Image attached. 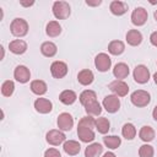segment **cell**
Wrapping results in <instances>:
<instances>
[{
  "label": "cell",
  "mask_w": 157,
  "mask_h": 157,
  "mask_svg": "<svg viewBox=\"0 0 157 157\" xmlns=\"http://www.w3.org/2000/svg\"><path fill=\"white\" fill-rule=\"evenodd\" d=\"M28 29H29V26H28L27 21L21 17L13 18L10 23V31L15 37H18V38L25 37L28 33Z\"/></svg>",
  "instance_id": "cell-1"
},
{
  "label": "cell",
  "mask_w": 157,
  "mask_h": 157,
  "mask_svg": "<svg viewBox=\"0 0 157 157\" xmlns=\"http://www.w3.org/2000/svg\"><path fill=\"white\" fill-rule=\"evenodd\" d=\"M131 103L137 108H144L150 104L151 102V94L145 90H136L130 94Z\"/></svg>",
  "instance_id": "cell-2"
},
{
  "label": "cell",
  "mask_w": 157,
  "mask_h": 157,
  "mask_svg": "<svg viewBox=\"0 0 157 157\" xmlns=\"http://www.w3.org/2000/svg\"><path fill=\"white\" fill-rule=\"evenodd\" d=\"M52 10H53L54 17L58 18V20H65V18H67V17L70 16V13H71V7H70L69 2L61 1V0L55 1V2L53 4Z\"/></svg>",
  "instance_id": "cell-3"
},
{
  "label": "cell",
  "mask_w": 157,
  "mask_h": 157,
  "mask_svg": "<svg viewBox=\"0 0 157 157\" xmlns=\"http://www.w3.org/2000/svg\"><path fill=\"white\" fill-rule=\"evenodd\" d=\"M132 76H134V80L135 82L140 83V85H144V83H147L150 81V70L146 65H136L134 71H132Z\"/></svg>",
  "instance_id": "cell-4"
},
{
  "label": "cell",
  "mask_w": 157,
  "mask_h": 157,
  "mask_svg": "<svg viewBox=\"0 0 157 157\" xmlns=\"http://www.w3.org/2000/svg\"><path fill=\"white\" fill-rule=\"evenodd\" d=\"M67 71H69V67L66 65V63L64 61H60V60H55L50 65V74L54 78H63L67 75Z\"/></svg>",
  "instance_id": "cell-5"
},
{
  "label": "cell",
  "mask_w": 157,
  "mask_h": 157,
  "mask_svg": "<svg viewBox=\"0 0 157 157\" xmlns=\"http://www.w3.org/2000/svg\"><path fill=\"white\" fill-rule=\"evenodd\" d=\"M102 105L108 113L113 114V113H117L120 109V99L115 94H108L103 98Z\"/></svg>",
  "instance_id": "cell-6"
},
{
  "label": "cell",
  "mask_w": 157,
  "mask_h": 157,
  "mask_svg": "<svg viewBox=\"0 0 157 157\" xmlns=\"http://www.w3.org/2000/svg\"><path fill=\"white\" fill-rule=\"evenodd\" d=\"M147 18H148L147 10L144 9V7H141V6L135 7L132 10V12H131V22H132L134 26H137V27L144 26L146 23Z\"/></svg>",
  "instance_id": "cell-7"
},
{
  "label": "cell",
  "mask_w": 157,
  "mask_h": 157,
  "mask_svg": "<svg viewBox=\"0 0 157 157\" xmlns=\"http://www.w3.org/2000/svg\"><path fill=\"white\" fill-rule=\"evenodd\" d=\"M94 66L98 71L105 72L112 66V59L107 53H99L94 58Z\"/></svg>",
  "instance_id": "cell-8"
},
{
  "label": "cell",
  "mask_w": 157,
  "mask_h": 157,
  "mask_svg": "<svg viewBox=\"0 0 157 157\" xmlns=\"http://www.w3.org/2000/svg\"><path fill=\"white\" fill-rule=\"evenodd\" d=\"M45 140L52 146H59V145H61V144H64L66 141V136L61 130L53 129V130H49L47 132Z\"/></svg>",
  "instance_id": "cell-9"
},
{
  "label": "cell",
  "mask_w": 157,
  "mask_h": 157,
  "mask_svg": "<svg viewBox=\"0 0 157 157\" xmlns=\"http://www.w3.org/2000/svg\"><path fill=\"white\" fill-rule=\"evenodd\" d=\"M56 124H58V128L59 130L61 131H70L74 126V118L70 113H60L58 115V119H56Z\"/></svg>",
  "instance_id": "cell-10"
},
{
  "label": "cell",
  "mask_w": 157,
  "mask_h": 157,
  "mask_svg": "<svg viewBox=\"0 0 157 157\" xmlns=\"http://www.w3.org/2000/svg\"><path fill=\"white\" fill-rule=\"evenodd\" d=\"M109 90L118 97H125L129 92V86L124 80H114L109 83Z\"/></svg>",
  "instance_id": "cell-11"
},
{
  "label": "cell",
  "mask_w": 157,
  "mask_h": 157,
  "mask_svg": "<svg viewBox=\"0 0 157 157\" xmlns=\"http://www.w3.org/2000/svg\"><path fill=\"white\" fill-rule=\"evenodd\" d=\"M13 77L20 83H27L31 78V71L25 65H17L13 70Z\"/></svg>",
  "instance_id": "cell-12"
},
{
  "label": "cell",
  "mask_w": 157,
  "mask_h": 157,
  "mask_svg": "<svg viewBox=\"0 0 157 157\" xmlns=\"http://www.w3.org/2000/svg\"><path fill=\"white\" fill-rule=\"evenodd\" d=\"M34 109H36V112H38L40 114H48L53 109V103L48 98L40 97L34 101Z\"/></svg>",
  "instance_id": "cell-13"
},
{
  "label": "cell",
  "mask_w": 157,
  "mask_h": 157,
  "mask_svg": "<svg viewBox=\"0 0 157 157\" xmlns=\"http://www.w3.org/2000/svg\"><path fill=\"white\" fill-rule=\"evenodd\" d=\"M77 136L80 139V141L82 142H92L96 137V134L93 131V129H90V128H86V126H80L77 125Z\"/></svg>",
  "instance_id": "cell-14"
},
{
  "label": "cell",
  "mask_w": 157,
  "mask_h": 157,
  "mask_svg": "<svg viewBox=\"0 0 157 157\" xmlns=\"http://www.w3.org/2000/svg\"><path fill=\"white\" fill-rule=\"evenodd\" d=\"M9 49L12 54L22 55L27 52V43L23 39H13L9 43Z\"/></svg>",
  "instance_id": "cell-15"
},
{
  "label": "cell",
  "mask_w": 157,
  "mask_h": 157,
  "mask_svg": "<svg viewBox=\"0 0 157 157\" xmlns=\"http://www.w3.org/2000/svg\"><path fill=\"white\" fill-rule=\"evenodd\" d=\"M126 43L131 47H137L142 42V33L139 29H129L125 36Z\"/></svg>",
  "instance_id": "cell-16"
},
{
  "label": "cell",
  "mask_w": 157,
  "mask_h": 157,
  "mask_svg": "<svg viewBox=\"0 0 157 157\" xmlns=\"http://www.w3.org/2000/svg\"><path fill=\"white\" fill-rule=\"evenodd\" d=\"M63 148H64V152L69 156H76L80 153L81 151V145L78 141H75V140H67L64 142L63 145Z\"/></svg>",
  "instance_id": "cell-17"
},
{
  "label": "cell",
  "mask_w": 157,
  "mask_h": 157,
  "mask_svg": "<svg viewBox=\"0 0 157 157\" xmlns=\"http://www.w3.org/2000/svg\"><path fill=\"white\" fill-rule=\"evenodd\" d=\"M129 72H130L129 66L125 63H118V64H115V66L113 69V75H114V77L117 80H124V78H126L129 76Z\"/></svg>",
  "instance_id": "cell-18"
},
{
  "label": "cell",
  "mask_w": 157,
  "mask_h": 157,
  "mask_svg": "<svg viewBox=\"0 0 157 157\" xmlns=\"http://www.w3.org/2000/svg\"><path fill=\"white\" fill-rule=\"evenodd\" d=\"M109 10L113 15L115 16H123L124 13H126L128 11V5L124 2V1H120V0H114L110 2L109 5Z\"/></svg>",
  "instance_id": "cell-19"
},
{
  "label": "cell",
  "mask_w": 157,
  "mask_h": 157,
  "mask_svg": "<svg viewBox=\"0 0 157 157\" xmlns=\"http://www.w3.org/2000/svg\"><path fill=\"white\" fill-rule=\"evenodd\" d=\"M93 80H94V75H93V72H92L91 70H88V69H83V70H81V71L77 74V81H78V83L82 85V86H88V85H91V83L93 82Z\"/></svg>",
  "instance_id": "cell-20"
},
{
  "label": "cell",
  "mask_w": 157,
  "mask_h": 157,
  "mask_svg": "<svg viewBox=\"0 0 157 157\" xmlns=\"http://www.w3.org/2000/svg\"><path fill=\"white\" fill-rule=\"evenodd\" d=\"M103 153V146L98 142H92L85 148V157H101Z\"/></svg>",
  "instance_id": "cell-21"
},
{
  "label": "cell",
  "mask_w": 157,
  "mask_h": 157,
  "mask_svg": "<svg viewBox=\"0 0 157 157\" xmlns=\"http://www.w3.org/2000/svg\"><path fill=\"white\" fill-rule=\"evenodd\" d=\"M77 99V94L72 91V90H64L60 94H59V101L65 104V105H71L76 102Z\"/></svg>",
  "instance_id": "cell-22"
},
{
  "label": "cell",
  "mask_w": 157,
  "mask_h": 157,
  "mask_svg": "<svg viewBox=\"0 0 157 157\" xmlns=\"http://www.w3.org/2000/svg\"><path fill=\"white\" fill-rule=\"evenodd\" d=\"M40 53L47 58H53L58 53V47L55 43H53L50 40L43 42L40 45Z\"/></svg>",
  "instance_id": "cell-23"
},
{
  "label": "cell",
  "mask_w": 157,
  "mask_h": 157,
  "mask_svg": "<svg viewBox=\"0 0 157 157\" xmlns=\"http://www.w3.org/2000/svg\"><path fill=\"white\" fill-rule=\"evenodd\" d=\"M29 87H31V91L37 96H43L48 91V86L43 80H33Z\"/></svg>",
  "instance_id": "cell-24"
},
{
  "label": "cell",
  "mask_w": 157,
  "mask_h": 157,
  "mask_svg": "<svg viewBox=\"0 0 157 157\" xmlns=\"http://www.w3.org/2000/svg\"><path fill=\"white\" fill-rule=\"evenodd\" d=\"M61 26L58 21H49L45 26V33L48 37L50 38H54V37H58L60 33H61Z\"/></svg>",
  "instance_id": "cell-25"
},
{
  "label": "cell",
  "mask_w": 157,
  "mask_h": 157,
  "mask_svg": "<svg viewBox=\"0 0 157 157\" xmlns=\"http://www.w3.org/2000/svg\"><path fill=\"white\" fill-rule=\"evenodd\" d=\"M155 135H156V132H155V130H153L150 125H144V126L140 129V131H139V137H140L144 142H146V144L151 142V141L155 139Z\"/></svg>",
  "instance_id": "cell-26"
},
{
  "label": "cell",
  "mask_w": 157,
  "mask_h": 157,
  "mask_svg": "<svg viewBox=\"0 0 157 157\" xmlns=\"http://www.w3.org/2000/svg\"><path fill=\"white\" fill-rule=\"evenodd\" d=\"M124 50H125V44L119 39H114L108 44V52L112 55H120L124 53Z\"/></svg>",
  "instance_id": "cell-27"
},
{
  "label": "cell",
  "mask_w": 157,
  "mask_h": 157,
  "mask_svg": "<svg viewBox=\"0 0 157 157\" xmlns=\"http://www.w3.org/2000/svg\"><path fill=\"white\" fill-rule=\"evenodd\" d=\"M78 99H80V103H81L83 107H86L87 104H90V103L97 101V94H96V92L92 91V90H85V91L81 92V94L78 96Z\"/></svg>",
  "instance_id": "cell-28"
},
{
  "label": "cell",
  "mask_w": 157,
  "mask_h": 157,
  "mask_svg": "<svg viewBox=\"0 0 157 157\" xmlns=\"http://www.w3.org/2000/svg\"><path fill=\"white\" fill-rule=\"evenodd\" d=\"M103 144L105 145V147H108L110 150H115L120 146L121 139L117 135H107L103 137Z\"/></svg>",
  "instance_id": "cell-29"
},
{
  "label": "cell",
  "mask_w": 157,
  "mask_h": 157,
  "mask_svg": "<svg viewBox=\"0 0 157 157\" xmlns=\"http://www.w3.org/2000/svg\"><path fill=\"white\" fill-rule=\"evenodd\" d=\"M96 129H97V131L99 134L105 135L109 131V129H110V121L107 118L101 117V118L96 119Z\"/></svg>",
  "instance_id": "cell-30"
},
{
  "label": "cell",
  "mask_w": 157,
  "mask_h": 157,
  "mask_svg": "<svg viewBox=\"0 0 157 157\" xmlns=\"http://www.w3.org/2000/svg\"><path fill=\"white\" fill-rule=\"evenodd\" d=\"M121 135L126 140H132L136 136V128L131 123H125L121 128Z\"/></svg>",
  "instance_id": "cell-31"
},
{
  "label": "cell",
  "mask_w": 157,
  "mask_h": 157,
  "mask_svg": "<svg viewBox=\"0 0 157 157\" xmlns=\"http://www.w3.org/2000/svg\"><path fill=\"white\" fill-rule=\"evenodd\" d=\"M85 112L90 117H98L102 113V105L98 103V101H94L85 107Z\"/></svg>",
  "instance_id": "cell-32"
},
{
  "label": "cell",
  "mask_w": 157,
  "mask_h": 157,
  "mask_svg": "<svg viewBox=\"0 0 157 157\" xmlns=\"http://www.w3.org/2000/svg\"><path fill=\"white\" fill-rule=\"evenodd\" d=\"M15 91V83L11 80H6L1 85V94L4 97H11Z\"/></svg>",
  "instance_id": "cell-33"
},
{
  "label": "cell",
  "mask_w": 157,
  "mask_h": 157,
  "mask_svg": "<svg viewBox=\"0 0 157 157\" xmlns=\"http://www.w3.org/2000/svg\"><path fill=\"white\" fill-rule=\"evenodd\" d=\"M153 155H155V150L151 145L144 144L142 146H140V148H139V156L140 157H153Z\"/></svg>",
  "instance_id": "cell-34"
},
{
  "label": "cell",
  "mask_w": 157,
  "mask_h": 157,
  "mask_svg": "<svg viewBox=\"0 0 157 157\" xmlns=\"http://www.w3.org/2000/svg\"><path fill=\"white\" fill-rule=\"evenodd\" d=\"M80 126H86V128H90V129H94L96 128V120L93 119V117H90V115H86V117H82L80 120H78V124Z\"/></svg>",
  "instance_id": "cell-35"
},
{
  "label": "cell",
  "mask_w": 157,
  "mask_h": 157,
  "mask_svg": "<svg viewBox=\"0 0 157 157\" xmlns=\"http://www.w3.org/2000/svg\"><path fill=\"white\" fill-rule=\"evenodd\" d=\"M44 157H61V153L59 152V150H56L54 147H50V148L45 150Z\"/></svg>",
  "instance_id": "cell-36"
},
{
  "label": "cell",
  "mask_w": 157,
  "mask_h": 157,
  "mask_svg": "<svg viewBox=\"0 0 157 157\" xmlns=\"http://www.w3.org/2000/svg\"><path fill=\"white\" fill-rule=\"evenodd\" d=\"M150 43L153 47H157V31H155V32L151 33V36H150Z\"/></svg>",
  "instance_id": "cell-37"
},
{
  "label": "cell",
  "mask_w": 157,
  "mask_h": 157,
  "mask_svg": "<svg viewBox=\"0 0 157 157\" xmlns=\"http://www.w3.org/2000/svg\"><path fill=\"white\" fill-rule=\"evenodd\" d=\"M101 4H102V0H94V1L86 0V5H88V6H99Z\"/></svg>",
  "instance_id": "cell-38"
},
{
  "label": "cell",
  "mask_w": 157,
  "mask_h": 157,
  "mask_svg": "<svg viewBox=\"0 0 157 157\" xmlns=\"http://www.w3.org/2000/svg\"><path fill=\"white\" fill-rule=\"evenodd\" d=\"M20 5L23 6V7H29V6L34 5V1L33 0H31V1H23V0H21L20 1Z\"/></svg>",
  "instance_id": "cell-39"
},
{
  "label": "cell",
  "mask_w": 157,
  "mask_h": 157,
  "mask_svg": "<svg viewBox=\"0 0 157 157\" xmlns=\"http://www.w3.org/2000/svg\"><path fill=\"white\" fill-rule=\"evenodd\" d=\"M152 118L155 119V121H157V105H155V108L152 110Z\"/></svg>",
  "instance_id": "cell-40"
},
{
  "label": "cell",
  "mask_w": 157,
  "mask_h": 157,
  "mask_svg": "<svg viewBox=\"0 0 157 157\" xmlns=\"http://www.w3.org/2000/svg\"><path fill=\"white\" fill-rule=\"evenodd\" d=\"M102 157H117V156H115V153H114V152H105Z\"/></svg>",
  "instance_id": "cell-41"
},
{
  "label": "cell",
  "mask_w": 157,
  "mask_h": 157,
  "mask_svg": "<svg viewBox=\"0 0 157 157\" xmlns=\"http://www.w3.org/2000/svg\"><path fill=\"white\" fill-rule=\"evenodd\" d=\"M153 81H155V83L157 85V71L153 74Z\"/></svg>",
  "instance_id": "cell-42"
},
{
  "label": "cell",
  "mask_w": 157,
  "mask_h": 157,
  "mask_svg": "<svg viewBox=\"0 0 157 157\" xmlns=\"http://www.w3.org/2000/svg\"><path fill=\"white\" fill-rule=\"evenodd\" d=\"M153 17H155V20L157 21V10H155V12H153Z\"/></svg>",
  "instance_id": "cell-43"
}]
</instances>
